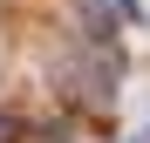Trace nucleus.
<instances>
[{"label":"nucleus","mask_w":150,"mask_h":143,"mask_svg":"<svg viewBox=\"0 0 150 143\" xmlns=\"http://www.w3.org/2000/svg\"><path fill=\"white\" fill-rule=\"evenodd\" d=\"M7 136H14V123H7V116H0V143H7Z\"/></svg>","instance_id":"nucleus-1"}]
</instances>
